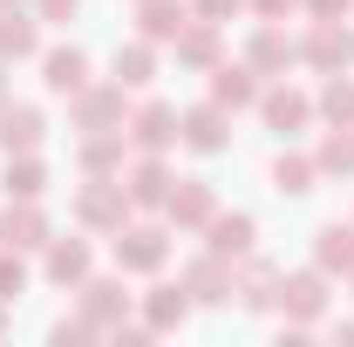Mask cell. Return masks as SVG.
<instances>
[{
	"mask_svg": "<svg viewBox=\"0 0 354 347\" xmlns=\"http://www.w3.org/2000/svg\"><path fill=\"white\" fill-rule=\"evenodd\" d=\"M130 143L150 150V157H164L171 143H184V136H177V109L171 102H143V109L130 116Z\"/></svg>",
	"mask_w": 354,
	"mask_h": 347,
	"instance_id": "obj_1",
	"label": "cell"
},
{
	"mask_svg": "<svg viewBox=\"0 0 354 347\" xmlns=\"http://www.w3.org/2000/svg\"><path fill=\"white\" fill-rule=\"evenodd\" d=\"M307 62L313 68H327V75H348V62H354V35L341 28V21H320L307 35Z\"/></svg>",
	"mask_w": 354,
	"mask_h": 347,
	"instance_id": "obj_2",
	"label": "cell"
},
{
	"mask_svg": "<svg viewBox=\"0 0 354 347\" xmlns=\"http://www.w3.org/2000/svg\"><path fill=\"white\" fill-rule=\"evenodd\" d=\"M75 212H82V225H95V232H102V225H116V232H123L130 198H123V184H109V177H88V191H82V205H75Z\"/></svg>",
	"mask_w": 354,
	"mask_h": 347,
	"instance_id": "obj_3",
	"label": "cell"
},
{
	"mask_svg": "<svg viewBox=\"0 0 354 347\" xmlns=\"http://www.w3.org/2000/svg\"><path fill=\"white\" fill-rule=\"evenodd\" d=\"M164 212H171V225H212L218 198H212V184H205V177H184V184H171Z\"/></svg>",
	"mask_w": 354,
	"mask_h": 347,
	"instance_id": "obj_4",
	"label": "cell"
},
{
	"mask_svg": "<svg viewBox=\"0 0 354 347\" xmlns=\"http://www.w3.org/2000/svg\"><path fill=\"white\" fill-rule=\"evenodd\" d=\"M116 265H123V272H157V265H164V232H157V225H130V232L116 238Z\"/></svg>",
	"mask_w": 354,
	"mask_h": 347,
	"instance_id": "obj_5",
	"label": "cell"
},
{
	"mask_svg": "<svg viewBox=\"0 0 354 347\" xmlns=\"http://www.w3.org/2000/svg\"><path fill=\"white\" fill-rule=\"evenodd\" d=\"M82 313H88V327H123L130 293H123L116 279H82Z\"/></svg>",
	"mask_w": 354,
	"mask_h": 347,
	"instance_id": "obj_6",
	"label": "cell"
},
{
	"mask_svg": "<svg viewBox=\"0 0 354 347\" xmlns=\"http://www.w3.org/2000/svg\"><path fill=\"white\" fill-rule=\"evenodd\" d=\"M212 102L218 109H245V102H259V68L252 62H225V68H212Z\"/></svg>",
	"mask_w": 354,
	"mask_h": 347,
	"instance_id": "obj_7",
	"label": "cell"
},
{
	"mask_svg": "<svg viewBox=\"0 0 354 347\" xmlns=\"http://www.w3.org/2000/svg\"><path fill=\"white\" fill-rule=\"evenodd\" d=\"M0 245H7V252L48 245V225H41V212H35V198H21V212H14V198H7V218H0Z\"/></svg>",
	"mask_w": 354,
	"mask_h": 347,
	"instance_id": "obj_8",
	"label": "cell"
},
{
	"mask_svg": "<svg viewBox=\"0 0 354 347\" xmlns=\"http://www.w3.org/2000/svg\"><path fill=\"white\" fill-rule=\"evenodd\" d=\"M177 136H184L191 150H205V157L232 143V130H225V109H218V102H205V109H191V116L177 123Z\"/></svg>",
	"mask_w": 354,
	"mask_h": 347,
	"instance_id": "obj_9",
	"label": "cell"
},
{
	"mask_svg": "<svg viewBox=\"0 0 354 347\" xmlns=\"http://www.w3.org/2000/svg\"><path fill=\"white\" fill-rule=\"evenodd\" d=\"M123 116V82H109V88H75V123L82 130H109Z\"/></svg>",
	"mask_w": 354,
	"mask_h": 347,
	"instance_id": "obj_10",
	"label": "cell"
},
{
	"mask_svg": "<svg viewBox=\"0 0 354 347\" xmlns=\"http://www.w3.org/2000/svg\"><path fill=\"white\" fill-rule=\"evenodd\" d=\"M0 143H7V157H14V150H35V143H41V109L0 102Z\"/></svg>",
	"mask_w": 354,
	"mask_h": 347,
	"instance_id": "obj_11",
	"label": "cell"
},
{
	"mask_svg": "<svg viewBox=\"0 0 354 347\" xmlns=\"http://www.w3.org/2000/svg\"><path fill=\"white\" fill-rule=\"evenodd\" d=\"M252 238H259V225H252L245 212H232V218L212 212V252H218V259H245V252H252Z\"/></svg>",
	"mask_w": 354,
	"mask_h": 347,
	"instance_id": "obj_12",
	"label": "cell"
},
{
	"mask_svg": "<svg viewBox=\"0 0 354 347\" xmlns=\"http://www.w3.org/2000/svg\"><path fill=\"white\" fill-rule=\"evenodd\" d=\"M48 88H55V95L88 88V55L82 48H48Z\"/></svg>",
	"mask_w": 354,
	"mask_h": 347,
	"instance_id": "obj_13",
	"label": "cell"
},
{
	"mask_svg": "<svg viewBox=\"0 0 354 347\" xmlns=\"http://www.w3.org/2000/svg\"><path fill=\"white\" fill-rule=\"evenodd\" d=\"M48 279H55V286H82L88 279V245L82 238H55V245H48Z\"/></svg>",
	"mask_w": 354,
	"mask_h": 347,
	"instance_id": "obj_14",
	"label": "cell"
},
{
	"mask_svg": "<svg viewBox=\"0 0 354 347\" xmlns=\"http://www.w3.org/2000/svg\"><path fill=\"white\" fill-rule=\"evenodd\" d=\"M239 286H232V272H225V259L218 252H205V259L191 265V300H205V306H218V300H232Z\"/></svg>",
	"mask_w": 354,
	"mask_h": 347,
	"instance_id": "obj_15",
	"label": "cell"
},
{
	"mask_svg": "<svg viewBox=\"0 0 354 347\" xmlns=\"http://www.w3.org/2000/svg\"><path fill=\"white\" fill-rule=\"evenodd\" d=\"M313 259H320V272H354V225H320Z\"/></svg>",
	"mask_w": 354,
	"mask_h": 347,
	"instance_id": "obj_16",
	"label": "cell"
},
{
	"mask_svg": "<svg viewBox=\"0 0 354 347\" xmlns=\"http://www.w3.org/2000/svg\"><path fill=\"white\" fill-rule=\"evenodd\" d=\"M293 55H300V48L286 41L279 28H259V35H252V55H245V62H252L259 75H286V68H293Z\"/></svg>",
	"mask_w": 354,
	"mask_h": 347,
	"instance_id": "obj_17",
	"label": "cell"
},
{
	"mask_svg": "<svg viewBox=\"0 0 354 347\" xmlns=\"http://www.w3.org/2000/svg\"><path fill=\"white\" fill-rule=\"evenodd\" d=\"M279 300H286L293 320H320V306H327V279H320V272H300V279L279 286Z\"/></svg>",
	"mask_w": 354,
	"mask_h": 347,
	"instance_id": "obj_18",
	"label": "cell"
},
{
	"mask_svg": "<svg viewBox=\"0 0 354 347\" xmlns=\"http://www.w3.org/2000/svg\"><path fill=\"white\" fill-rule=\"evenodd\" d=\"M177 62L212 68V62H218V21H184V35H177Z\"/></svg>",
	"mask_w": 354,
	"mask_h": 347,
	"instance_id": "obj_19",
	"label": "cell"
},
{
	"mask_svg": "<svg viewBox=\"0 0 354 347\" xmlns=\"http://www.w3.org/2000/svg\"><path fill=\"white\" fill-rule=\"evenodd\" d=\"M259 109H266V123H272L279 136L307 123V95H300V88H266V95H259Z\"/></svg>",
	"mask_w": 354,
	"mask_h": 347,
	"instance_id": "obj_20",
	"label": "cell"
},
{
	"mask_svg": "<svg viewBox=\"0 0 354 347\" xmlns=\"http://www.w3.org/2000/svg\"><path fill=\"white\" fill-rule=\"evenodd\" d=\"M184 0H143V41H177L184 35Z\"/></svg>",
	"mask_w": 354,
	"mask_h": 347,
	"instance_id": "obj_21",
	"label": "cell"
},
{
	"mask_svg": "<svg viewBox=\"0 0 354 347\" xmlns=\"http://www.w3.org/2000/svg\"><path fill=\"white\" fill-rule=\"evenodd\" d=\"M313 177H320L313 157H272V191H279V198H307Z\"/></svg>",
	"mask_w": 354,
	"mask_h": 347,
	"instance_id": "obj_22",
	"label": "cell"
},
{
	"mask_svg": "<svg viewBox=\"0 0 354 347\" xmlns=\"http://www.w3.org/2000/svg\"><path fill=\"white\" fill-rule=\"evenodd\" d=\"M35 41H41V35H35V21L7 7V14H0V62H21V55H35Z\"/></svg>",
	"mask_w": 354,
	"mask_h": 347,
	"instance_id": "obj_23",
	"label": "cell"
},
{
	"mask_svg": "<svg viewBox=\"0 0 354 347\" xmlns=\"http://www.w3.org/2000/svg\"><path fill=\"white\" fill-rule=\"evenodd\" d=\"M0 191H7V198H41V191H48V171L28 157V150H21V164L7 157V177H0Z\"/></svg>",
	"mask_w": 354,
	"mask_h": 347,
	"instance_id": "obj_24",
	"label": "cell"
},
{
	"mask_svg": "<svg viewBox=\"0 0 354 347\" xmlns=\"http://www.w3.org/2000/svg\"><path fill=\"white\" fill-rule=\"evenodd\" d=\"M116 164H123V136L95 130V136H88V143H82V171H88V177H109V171H116Z\"/></svg>",
	"mask_w": 354,
	"mask_h": 347,
	"instance_id": "obj_25",
	"label": "cell"
},
{
	"mask_svg": "<svg viewBox=\"0 0 354 347\" xmlns=\"http://www.w3.org/2000/svg\"><path fill=\"white\" fill-rule=\"evenodd\" d=\"M184 313H191V286H157V293H150V327H157V334L177 327Z\"/></svg>",
	"mask_w": 354,
	"mask_h": 347,
	"instance_id": "obj_26",
	"label": "cell"
},
{
	"mask_svg": "<svg viewBox=\"0 0 354 347\" xmlns=\"http://www.w3.org/2000/svg\"><path fill=\"white\" fill-rule=\"evenodd\" d=\"M171 198V171L150 157V164H136V184H130V205H164Z\"/></svg>",
	"mask_w": 354,
	"mask_h": 347,
	"instance_id": "obj_27",
	"label": "cell"
},
{
	"mask_svg": "<svg viewBox=\"0 0 354 347\" xmlns=\"http://www.w3.org/2000/svg\"><path fill=\"white\" fill-rule=\"evenodd\" d=\"M320 109H327L334 130H354V82H348V75H334V82L320 88Z\"/></svg>",
	"mask_w": 354,
	"mask_h": 347,
	"instance_id": "obj_28",
	"label": "cell"
},
{
	"mask_svg": "<svg viewBox=\"0 0 354 347\" xmlns=\"http://www.w3.org/2000/svg\"><path fill=\"white\" fill-rule=\"evenodd\" d=\"M327 177H354V130H334L327 143H320V157H313Z\"/></svg>",
	"mask_w": 354,
	"mask_h": 347,
	"instance_id": "obj_29",
	"label": "cell"
},
{
	"mask_svg": "<svg viewBox=\"0 0 354 347\" xmlns=\"http://www.w3.org/2000/svg\"><path fill=\"white\" fill-rule=\"evenodd\" d=\"M150 68H157V62H150V48H143V41L116 48V82H123V88H143V82H150Z\"/></svg>",
	"mask_w": 354,
	"mask_h": 347,
	"instance_id": "obj_30",
	"label": "cell"
},
{
	"mask_svg": "<svg viewBox=\"0 0 354 347\" xmlns=\"http://www.w3.org/2000/svg\"><path fill=\"white\" fill-rule=\"evenodd\" d=\"M21 293H28V265H21V259H7V245H0V300L14 306Z\"/></svg>",
	"mask_w": 354,
	"mask_h": 347,
	"instance_id": "obj_31",
	"label": "cell"
},
{
	"mask_svg": "<svg viewBox=\"0 0 354 347\" xmlns=\"http://www.w3.org/2000/svg\"><path fill=\"white\" fill-rule=\"evenodd\" d=\"M239 293H245V306H272V300H279V293H272V265H252Z\"/></svg>",
	"mask_w": 354,
	"mask_h": 347,
	"instance_id": "obj_32",
	"label": "cell"
},
{
	"mask_svg": "<svg viewBox=\"0 0 354 347\" xmlns=\"http://www.w3.org/2000/svg\"><path fill=\"white\" fill-rule=\"evenodd\" d=\"M348 7H354V0H307V14H313V21H341Z\"/></svg>",
	"mask_w": 354,
	"mask_h": 347,
	"instance_id": "obj_33",
	"label": "cell"
},
{
	"mask_svg": "<svg viewBox=\"0 0 354 347\" xmlns=\"http://www.w3.org/2000/svg\"><path fill=\"white\" fill-rule=\"evenodd\" d=\"M82 0H41V21H75Z\"/></svg>",
	"mask_w": 354,
	"mask_h": 347,
	"instance_id": "obj_34",
	"label": "cell"
},
{
	"mask_svg": "<svg viewBox=\"0 0 354 347\" xmlns=\"http://www.w3.org/2000/svg\"><path fill=\"white\" fill-rule=\"evenodd\" d=\"M239 7H245V0H198V14H205V21H225V14H239Z\"/></svg>",
	"mask_w": 354,
	"mask_h": 347,
	"instance_id": "obj_35",
	"label": "cell"
},
{
	"mask_svg": "<svg viewBox=\"0 0 354 347\" xmlns=\"http://www.w3.org/2000/svg\"><path fill=\"white\" fill-rule=\"evenodd\" d=\"M252 7H259L266 21H279V14H286V7H293V0H252Z\"/></svg>",
	"mask_w": 354,
	"mask_h": 347,
	"instance_id": "obj_36",
	"label": "cell"
},
{
	"mask_svg": "<svg viewBox=\"0 0 354 347\" xmlns=\"http://www.w3.org/2000/svg\"><path fill=\"white\" fill-rule=\"evenodd\" d=\"M0 7H14V0H0Z\"/></svg>",
	"mask_w": 354,
	"mask_h": 347,
	"instance_id": "obj_37",
	"label": "cell"
},
{
	"mask_svg": "<svg viewBox=\"0 0 354 347\" xmlns=\"http://www.w3.org/2000/svg\"><path fill=\"white\" fill-rule=\"evenodd\" d=\"M0 95H7V82H0Z\"/></svg>",
	"mask_w": 354,
	"mask_h": 347,
	"instance_id": "obj_38",
	"label": "cell"
},
{
	"mask_svg": "<svg viewBox=\"0 0 354 347\" xmlns=\"http://www.w3.org/2000/svg\"><path fill=\"white\" fill-rule=\"evenodd\" d=\"M0 306H7V300H0Z\"/></svg>",
	"mask_w": 354,
	"mask_h": 347,
	"instance_id": "obj_39",
	"label": "cell"
}]
</instances>
